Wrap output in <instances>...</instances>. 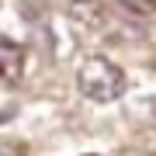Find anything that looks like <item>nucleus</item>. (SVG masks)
<instances>
[{
    "mask_svg": "<svg viewBox=\"0 0 156 156\" xmlns=\"http://www.w3.org/2000/svg\"><path fill=\"white\" fill-rule=\"evenodd\" d=\"M76 83H80V94L87 101H97V104H108V101H118L125 94V73L122 66H115L111 59L104 56H90L76 73Z\"/></svg>",
    "mask_w": 156,
    "mask_h": 156,
    "instance_id": "nucleus-1",
    "label": "nucleus"
},
{
    "mask_svg": "<svg viewBox=\"0 0 156 156\" xmlns=\"http://www.w3.org/2000/svg\"><path fill=\"white\" fill-rule=\"evenodd\" d=\"M24 76V45L0 35V83H21Z\"/></svg>",
    "mask_w": 156,
    "mask_h": 156,
    "instance_id": "nucleus-2",
    "label": "nucleus"
},
{
    "mask_svg": "<svg viewBox=\"0 0 156 156\" xmlns=\"http://www.w3.org/2000/svg\"><path fill=\"white\" fill-rule=\"evenodd\" d=\"M122 7H128L132 14H153L156 11V0H118Z\"/></svg>",
    "mask_w": 156,
    "mask_h": 156,
    "instance_id": "nucleus-3",
    "label": "nucleus"
},
{
    "mask_svg": "<svg viewBox=\"0 0 156 156\" xmlns=\"http://www.w3.org/2000/svg\"><path fill=\"white\" fill-rule=\"evenodd\" d=\"M0 156H14V153H11V149H7V146H0Z\"/></svg>",
    "mask_w": 156,
    "mask_h": 156,
    "instance_id": "nucleus-4",
    "label": "nucleus"
}]
</instances>
